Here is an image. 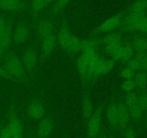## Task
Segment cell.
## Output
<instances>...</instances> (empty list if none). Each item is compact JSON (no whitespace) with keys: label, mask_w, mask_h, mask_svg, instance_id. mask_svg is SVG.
Returning a JSON list of instances; mask_svg holds the SVG:
<instances>
[{"label":"cell","mask_w":147,"mask_h":138,"mask_svg":"<svg viewBox=\"0 0 147 138\" xmlns=\"http://www.w3.org/2000/svg\"><path fill=\"white\" fill-rule=\"evenodd\" d=\"M53 129V122L49 117H43L40 119L37 126V135L38 138H47Z\"/></svg>","instance_id":"obj_10"},{"label":"cell","mask_w":147,"mask_h":138,"mask_svg":"<svg viewBox=\"0 0 147 138\" xmlns=\"http://www.w3.org/2000/svg\"><path fill=\"white\" fill-rule=\"evenodd\" d=\"M146 16L147 17V12H146Z\"/></svg>","instance_id":"obj_45"},{"label":"cell","mask_w":147,"mask_h":138,"mask_svg":"<svg viewBox=\"0 0 147 138\" xmlns=\"http://www.w3.org/2000/svg\"><path fill=\"white\" fill-rule=\"evenodd\" d=\"M116 62V60L113 58L104 59L103 63V67H102V75L109 73L114 67Z\"/></svg>","instance_id":"obj_27"},{"label":"cell","mask_w":147,"mask_h":138,"mask_svg":"<svg viewBox=\"0 0 147 138\" xmlns=\"http://www.w3.org/2000/svg\"><path fill=\"white\" fill-rule=\"evenodd\" d=\"M135 86L139 89H144L147 85V74L146 72H139L134 76Z\"/></svg>","instance_id":"obj_23"},{"label":"cell","mask_w":147,"mask_h":138,"mask_svg":"<svg viewBox=\"0 0 147 138\" xmlns=\"http://www.w3.org/2000/svg\"><path fill=\"white\" fill-rule=\"evenodd\" d=\"M71 34L72 32L70 31L67 24L65 22L63 23L60 25L58 32H57V42L59 45H60V47L65 52H67L68 42Z\"/></svg>","instance_id":"obj_8"},{"label":"cell","mask_w":147,"mask_h":138,"mask_svg":"<svg viewBox=\"0 0 147 138\" xmlns=\"http://www.w3.org/2000/svg\"><path fill=\"white\" fill-rule=\"evenodd\" d=\"M0 138H13L12 135L7 126L0 129Z\"/></svg>","instance_id":"obj_36"},{"label":"cell","mask_w":147,"mask_h":138,"mask_svg":"<svg viewBox=\"0 0 147 138\" xmlns=\"http://www.w3.org/2000/svg\"><path fill=\"white\" fill-rule=\"evenodd\" d=\"M102 138H106V137H102Z\"/></svg>","instance_id":"obj_48"},{"label":"cell","mask_w":147,"mask_h":138,"mask_svg":"<svg viewBox=\"0 0 147 138\" xmlns=\"http://www.w3.org/2000/svg\"><path fill=\"white\" fill-rule=\"evenodd\" d=\"M126 67L129 68L134 71H137V70H141L140 63L139 60L136 58H131L126 63Z\"/></svg>","instance_id":"obj_32"},{"label":"cell","mask_w":147,"mask_h":138,"mask_svg":"<svg viewBox=\"0 0 147 138\" xmlns=\"http://www.w3.org/2000/svg\"><path fill=\"white\" fill-rule=\"evenodd\" d=\"M77 67L80 77L82 80H87L88 72V63L82 57L81 55L79 57L77 60Z\"/></svg>","instance_id":"obj_19"},{"label":"cell","mask_w":147,"mask_h":138,"mask_svg":"<svg viewBox=\"0 0 147 138\" xmlns=\"http://www.w3.org/2000/svg\"><path fill=\"white\" fill-rule=\"evenodd\" d=\"M13 38V30L11 24L7 23L5 30L2 35L0 37V46L4 49V50L7 51L11 45Z\"/></svg>","instance_id":"obj_14"},{"label":"cell","mask_w":147,"mask_h":138,"mask_svg":"<svg viewBox=\"0 0 147 138\" xmlns=\"http://www.w3.org/2000/svg\"><path fill=\"white\" fill-rule=\"evenodd\" d=\"M102 111L100 108H98L93 112V114L88 119V135L89 137L96 138L98 137L100 131V118Z\"/></svg>","instance_id":"obj_4"},{"label":"cell","mask_w":147,"mask_h":138,"mask_svg":"<svg viewBox=\"0 0 147 138\" xmlns=\"http://www.w3.org/2000/svg\"><path fill=\"white\" fill-rule=\"evenodd\" d=\"M147 10L146 0H138L132 4L131 7V12L144 14Z\"/></svg>","instance_id":"obj_24"},{"label":"cell","mask_w":147,"mask_h":138,"mask_svg":"<svg viewBox=\"0 0 147 138\" xmlns=\"http://www.w3.org/2000/svg\"><path fill=\"white\" fill-rule=\"evenodd\" d=\"M146 96H147V91H146Z\"/></svg>","instance_id":"obj_44"},{"label":"cell","mask_w":147,"mask_h":138,"mask_svg":"<svg viewBox=\"0 0 147 138\" xmlns=\"http://www.w3.org/2000/svg\"><path fill=\"white\" fill-rule=\"evenodd\" d=\"M7 126L13 137L22 135L24 126L17 116L14 103H11V106H10L9 113V123Z\"/></svg>","instance_id":"obj_3"},{"label":"cell","mask_w":147,"mask_h":138,"mask_svg":"<svg viewBox=\"0 0 147 138\" xmlns=\"http://www.w3.org/2000/svg\"><path fill=\"white\" fill-rule=\"evenodd\" d=\"M6 52H7V51H6V50H4V49H3L2 47L0 46V59H1V57H3V56H4V55L5 54Z\"/></svg>","instance_id":"obj_41"},{"label":"cell","mask_w":147,"mask_h":138,"mask_svg":"<svg viewBox=\"0 0 147 138\" xmlns=\"http://www.w3.org/2000/svg\"><path fill=\"white\" fill-rule=\"evenodd\" d=\"M136 30L142 32L147 33V17L146 14L143 17V19L141 20L140 22L138 24L137 27H136Z\"/></svg>","instance_id":"obj_35"},{"label":"cell","mask_w":147,"mask_h":138,"mask_svg":"<svg viewBox=\"0 0 147 138\" xmlns=\"http://www.w3.org/2000/svg\"><path fill=\"white\" fill-rule=\"evenodd\" d=\"M131 45L135 52L146 51L147 47V38L142 36L134 37L131 42Z\"/></svg>","instance_id":"obj_18"},{"label":"cell","mask_w":147,"mask_h":138,"mask_svg":"<svg viewBox=\"0 0 147 138\" xmlns=\"http://www.w3.org/2000/svg\"><path fill=\"white\" fill-rule=\"evenodd\" d=\"M45 110L41 102L39 101H32L27 106V114L34 119H41L44 117Z\"/></svg>","instance_id":"obj_9"},{"label":"cell","mask_w":147,"mask_h":138,"mask_svg":"<svg viewBox=\"0 0 147 138\" xmlns=\"http://www.w3.org/2000/svg\"><path fill=\"white\" fill-rule=\"evenodd\" d=\"M119 111V124L118 126L122 129H125L130 121V114L127 106L125 103H120L118 104Z\"/></svg>","instance_id":"obj_12"},{"label":"cell","mask_w":147,"mask_h":138,"mask_svg":"<svg viewBox=\"0 0 147 138\" xmlns=\"http://www.w3.org/2000/svg\"><path fill=\"white\" fill-rule=\"evenodd\" d=\"M107 119L109 123L112 126H118L119 124V111H118V104L116 103H111L107 108L106 111Z\"/></svg>","instance_id":"obj_15"},{"label":"cell","mask_w":147,"mask_h":138,"mask_svg":"<svg viewBox=\"0 0 147 138\" xmlns=\"http://www.w3.org/2000/svg\"><path fill=\"white\" fill-rule=\"evenodd\" d=\"M25 4L21 0H0V9L5 11H20L23 9Z\"/></svg>","instance_id":"obj_13"},{"label":"cell","mask_w":147,"mask_h":138,"mask_svg":"<svg viewBox=\"0 0 147 138\" xmlns=\"http://www.w3.org/2000/svg\"><path fill=\"white\" fill-rule=\"evenodd\" d=\"M125 138H136V133L133 129L130 128H126L124 132Z\"/></svg>","instance_id":"obj_38"},{"label":"cell","mask_w":147,"mask_h":138,"mask_svg":"<svg viewBox=\"0 0 147 138\" xmlns=\"http://www.w3.org/2000/svg\"><path fill=\"white\" fill-rule=\"evenodd\" d=\"M102 44H113V43H121L122 34L121 32H112L105 36L101 39Z\"/></svg>","instance_id":"obj_21"},{"label":"cell","mask_w":147,"mask_h":138,"mask_svg":"<svg viewBox=\"0 0 147 138\" xmlns=\"http://www.w3.org/2000/svg\"><path fill=\"white\" fill-rule=\"evenodd\" d=\"M93 112H94L93 106L88 93H84L83 99H82V113H83V117L88 120L91 115L93 114Z\"/></svg>","instance_id":"obj_16"},{"label":"cell","mask_w":147,"mask_h":138,"mask_svg":"<svg viewBox=\"0 0 147 138\" xmlns=\"http://www.w3.org/2000/svg\"><path fill=\"white\" fill-rule=\"evenodd\" d=\"M134 50L131 43H126L125 45H123L121 61L125 63H127L129 60L132 58L134 54Z\"/></svg>","instance_id":"obj_22"},{"label":"cell","mask_w":147,"mask_h":138,"mask_svg":"<svg viewBox=\"0 0 147 138\" xmlns=\"http://www.w3.org/2000/svg\"><path fill=\"white\" fill-rule=\"evenodd\" d=\"M0 76H1V77H4V78H7V79L14 80V78H13L11 77V76H10L8 73H7V71L5 70V69H4V68L1 67V66H0Z\"/></svg>","instance_id":"obj_39"},{"label":"cell","mask_w":147,"mask_h":138,"mask_svg":"<svg viewBox=\"0 0 147 138\" xmlns=\"http://www.w3.org/2000/svg\"><path fill=\"white\" fill-rule=\"evenodd\" d=\"M30 34V28L28 26L23 23H20L13 30V38L14 44L21 45L27 41Z\"/></svg>","instance_id":"obj_6"},{"label":"cell","mask_w":147,"mask_h":138,"mask_svg":"<svg viewBox=\"0 0 147 138\" xmlns=\"http://www.w3.org/2000/svg\"><path fill=\"white\" fill-rule=\"evenodd\" d=\"M4 68L14 80L17 79L22 81L27 80L26 69L20 57L14 53L9 55L4 63Z\"/></svg>","instance_id":"obj_1"},{"label":"cell","mask_w":147,"mask_h":138,"mask_svg":"<svg viewBox=\"0 0 147 138\" xmlns=\"http://www.w3.org/2000/svg\"><path fill=\"white\" fill-rule=\"evenodd\" d=\"M140 63V66H141V70H147V57L146 58L143 59V60H140L139 61Z\"/></svg>","instance_id":"obj_40"},{"label":"cell","mask_w":147,"mask_h":138,"mask_svg":"<svg viewBox=\"0 0 147 138\" xmlns=\"http://www.w3.org/2000/svg\"><path fill=\"white\" fill-rule=\"evenodd\" d=\"M137 104L142 112L147 111V96L146 94H143L138 97Z\"/></svg>","instance_id":"obj_34"},{"label":"cell","mask_w":147,"mask_h":138,"mask_svg":"<svg viewBox=\"0 0 147 138\" xmlns=\"http://www.w3.org/2000/svg\"><path fill=\"white\" fill-rule=\"evenodd\" d=\"M146 52H147V47H146Z\"/></svg>","instance_id":"obj_46"},{"label":"cell","mask_w":147,"mask_h":138,"mask_svg":"<svg viewBox=\"0 0 147 138\" xmlns=\"http://www.w3.org/2000/svg\"><path fill=\"white\" fill-rule=\"evenodd\" d=\"M121 75L125 80H129V79H132L135 76V71L131 70L129 68L126 67L121 70Z\"/></svg>","instance_id":"obj_33"},{"label":"cell","mask_w":147,"mask_h":138,"mask_svg":"<svg viewBox=\"0 0 147 138\" xmlns=\"http://www.w3.org/2000/svg\"><path fill=\"white\" fill-rule=\"evenodd\" d=\"M81 40L73 33H72L70 35V40L68 42V45H67V53L70 54H75L80 51V43Z\"/></svg>","instance_id":"obj_20"},{"label":"cell","mask_w":147,"mask_h":138,"mask_svg":"<svg viewBox=\"0 0 147 138\" xmlns=\"http://www.w3.org/2000/svg\"><path fill=\"white\" fill-rule=\"evenodd\" d=\"M146 121H147V116H146Z\"/></svg>","instance_id":"obj_47"},{"label":"cell","mask_w":147,"mask_h":138,"mask_svg":"<svg viewBox=\"0 0 147 138\" xmlns=\"http://www.w3.org/2000/svg\"><path fill=\"white\" fill-rule=\"evenodd\" d=\"M146 1H147V0H146Z\"/></svg>","instance_id":"obj_49"},{"label":"cell","mask_w":147,"mask_h":138,"mask_svg":"<svg viewBox=\"0 0 147 138\" xmlns=\"http://www.w3.org/2000/svg\"><path fill=\"white\" fill-rule=\"evenodd\" d=\"M47 5L48 4L45 0H32L31 3V9L34 14H37Z\"/></svg>","instance_id":"obj_25"},{"label":"cell","mask_w":147,"mask_h":138,"mask_svg":"<svg viewBox=\"0 0 147 138\" xmlns=\"http://www.w3.org/2000/svg\"><path fill=\"white\" fill-rule=\"evenodd\" d=\"M138 97L139 96H137V94L134 93L133 91L130 92V93H127V95L126 96V103H125L126 106L128 107V106L137 103Z\"/></svg>","instance_id":"obj_30"},{"label":"cell","mask_w":147,"mask_h":138,"mask_svg":"<svg viewBox=\"0 0 147 138\" xmlns=\"http://www.w3.org/2000/svg\"><path fill=\"white\" fill-rule=\"evenodd\" d=\"M101 40L96 39H88V40H81L80 43V51L84 52L90 50H96L100 45H101Z\"/></svg>","instance_id":"obj_17"},{"label":"cell","mask_w":147,"mask_h":138,"mask_svg":"<svg viewBox=\"0 0 147 138\" xmlns=\"http://www.w3.org/2000/svg\"><path fill=\"white\" fill-rule=\"evenodd\" d=\"M123 18V16L122 15V14H115L113 17H110L106 21L103 22L99 27L94 30V31L91 33V35L103 34V33H107L109 32L113 31L116 29L119 28Z\"/></svg>","instance_id":"obj_2"},{"label":"cell","mask_w":147,"mask_h":138,"mask_svg":"<svg viewBox=\"0 0 147 138\" xmlns=\"http://www.w3.org/2000/svg\"><path fill=\"white\" fill-rule=\"evenodd\" d=\"M122 89L123 91L126 92V93H130L134 91V89L136 88L135 86V83L134 80L132 79H129V80H125L122 83Z\"/></svg>","instance_id":"obj_28"},{"label":"cell","mask_w":147,"mask_h":138,"mask_svg":"<svg viewBox=\"0 0 147 138\" xmlns=\"http://www.w3.org/2000/svg\"><path fill=\"white\" fill-rule=\"evenodd\" d=\"M128 110H129V114L130 116H131L133 119H136V120H139L142 118V111L138 106L137 103L136 104L131 105L130 106H128Z\"/></svg>","instance_id":"obj_26"},{"label":"cell","mask_w":147,"mask_h":138,"mask_svg":"<svg viewBox=\"0 0 147 138\" xmlns=\"http://www.w3.org/2000/svg\"><path fill=\"white\" fill-rule=\"evenodd\" d=\"M70 0H57L55 4L53 6V8L52 9V12L53 13H57L59 12L60 10L63 9L68 4Z\"/></svg>","instance_id":"obj_29"},{"label":"cell","mask_w":147,"mask_h":138,"mask_svg":"<svg viewBox=\"0 0 147 138\" xmlns=\"http://www.w3.org/2000/svg\"><path fill=\"white\" fill-rule=\"evenodd\" d=\"M13 138H24V137H23V135H19V136L13 137Z\"/></svg>","instance_id":"obj_42"},{"label":"cell","mask_w":147,"mask_h":138,"mask_svg":"<svg viewBox=\"0 0 147 138\" xmlns=\"http://www.w3.org/2000/svg\"><path fill=\"white\" fill-rule=\"evenodd\" d=\"M7 22L6 21V19L3 16H0V37L2 35L5 30L6 27L7 25Z\"/></svg>","instance_id":"obj_37"},{"label":"cell","mask_w":147,"mask_h":138,"mask_svg":"<svg viewBox=\"0 0 147 138\" xmlns=\"http://www.w3.org/2000/svg\"><path fill=\"white\" fill-rule=\"evenodd\" d=\"M37 32L41 40L55 34V27L51 21L47 20L40 22L37 26Z\"/></svg>","instance_id":"obj_11"},{"label":"cell","mask_w":147,"mask_h":138,"mask_svg":"<svg viewBox=\"0 0 147 138\" xmlns=\"http://www.w3.org/2000/svg\"><path fill=\"white\" fill-rule=\"evenodd\" d=\"M45 1H46V2L47 3V4H50V3L53 2L54 0H45Z\"/></svg>","instance_id":"obj_43"},{"label":"cell","mask_w":147,"mask_h":138,"mask_svg":"<svg viewBox=\"0 0 147 138\" xmlns=\"http://www.w3.org/2000/svg\"><path fill=\"white\" fill-rule=\"evenodd\" d=\"M122 45V43H113V44H106L104 45V51L106 54L113 55L117 49Z\"/></svg>","instance_id":"obj_31"},{"label":"cell","mask_w":147,"mask_h":138,"mask_svg":"<svg viewBox=\"0 0 147 138\" xmlns=\"http://www.w3.org/2000/svg\"><path fill=\"white\" fill-rule=\"evenodd\" d=\"M21 60L26 70L30 73H34L38 60L36 50L34 49L26 50L22 53Z\"/></svg>","instance_id":"obj_5"},{"label":"cell","mask_w":147,"mask_h":138,"mask_svg":"<svg viewBox=\"0 0 147 138\" xmlns=\"http://www.w3.org/2000/svg\"><path fill=\"white\" fill-rule=\"evenodd\" d=\"M56 43H57V37L55 35V34L42 40L40 52H41L42 60H45L46 57H48L51 54L55 47Z\"/></svg>","instance_id":"obj_7"}]
</instances>
